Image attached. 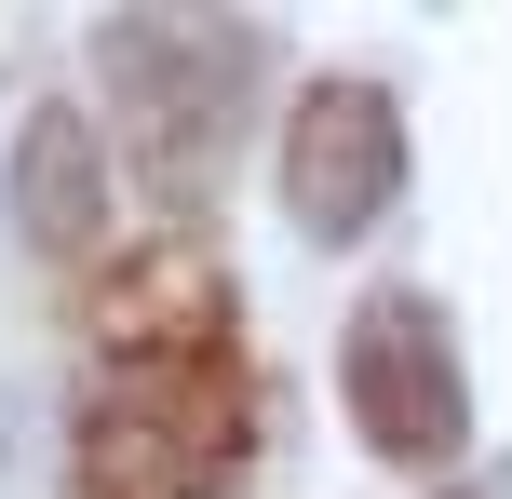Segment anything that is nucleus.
<instances>
[{
    "label": "nucleus",
    "mask_w": 512,
    "mask_h": 499,
    "mask_svg": "<svg viewBox=\"0 0 512 499\" xmlns=\"http://www.w3.org/2000/svg\"><path fill=\"white\" fill-rule=\"evenodd\" d=\"M243 459H256V365H243V338L135 351V365H95V405L68 432V499H230Z\"/></svg>",
    "instance_id": "obj_2"
},
{
    "label": "nucleus",
    "mask_w": 512,
    "mask_h": 499,
    "mask_svg": "<svg viewBox=\"0 0 512 499\" xmlns=\"http://www.w3.org/2000/svg\"><path fill=\"white\" fill-rule=\"evenodd\" d=\"M391 189H405V108L351 68L297 81V108H283V216L310 243H364L391 216Z\"/></svg>",
    "instance_id": "obj_4"
},
{
    "label": "nucleus",
    "mask_w": 512,
    "mask_h": 499,
    "mask_svg": "<svg viewBox=\"0 0 512 499\" xmlns=\"http://www.w3.org/2000/svg\"><path fill=\"white\" fill-rule=\"evenodd\" d=\"M256 81H270V54H256L243 14H108L95 27V95H108V135H122L135 189H149L162 216H203L216 189H230V149L256 122Z\"/></svg>",
    "instance_id": "obj_1"
},
{
    "label": "nucleus",
    "mask_w": 512,
    "mask_h": 499,
    "mask_svg": "<svg viewBox=\"0 0 512 499\" xmlns=\"http://www.w3.org/2000/svg\"><path fill=\"white\" fill-rule=\"evenodd\" d=\"M14 230L27 257H95L108 243V162H95V122L81 108H41V122L14 135Z\"/></svg>",
    "instance_id": "obj_5"
},
{
    "label": "nucleus",
    "mask_w": 512,
    "mask_h": 499,
    "mask_svg": "<svg viewBox=\"0 0 512 499\" xmlns=\"http://www.w3.org/2000/svg\"><path fill=\"white\" fill-rule=\"evenodd\" d=\"M337 392H351V432L378 459H405V473H445V459L472 446V378H459V338H445L432 297L378 284L351 311V338H337Z\"/></svg>",
    "instance_id": "obj_3"
}]
</instances>
